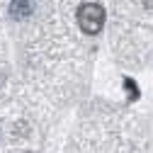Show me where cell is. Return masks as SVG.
<instances>
[{
	"label": "cell",
	"mask_w": 153,
	"mask_h": 153,
	"mask_svg": "<svg viewBox=\"0 0 153 153\" xmlns=\"http://www.w3.org/2000/svg\"><path fill=\"white\" fill-rule=\"evenodd\" d=\"M78 25L85 34H97L105 25V7L97 3H85L78 10Z\"/></svg>",
	"instance_id": "obj_1"
},
{
	"label": "cell",
	"mask_w": 153,
	"mask_h": 153,
	"mask_svg": "<svg viewBox=\"0 0 153 153\" xmlns=\"http://www.w3.org/2000/svg\"><path fill=\"white\" fill-rule=\"evenodd\" d=\"M29 15H32V3L29 0H15L10 5V17H15V20H25Z\"/></svg>",
	"instance_id": "obj_2"
},
{
	"label": "cell",
	"mask_w": 153,
	"mask_h": 153,
	"mask_svg": "<svg viewBox=\"0 0 153 153\" xmlns=\"http://www.w3.org/2000/svg\"><path fill=\"white\" fill-rule=\"evenodd\" d=\"M124 85L129 88V92H131V100H136L139 97V90H136V83H134L131 78H124Z\"/></svg>",
	"instance_id": "obj_3"
}]
</instances>
